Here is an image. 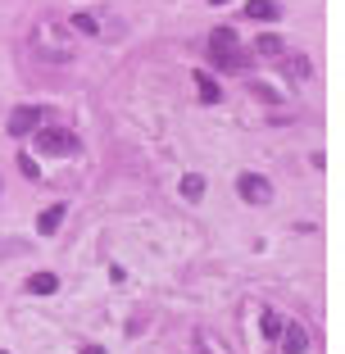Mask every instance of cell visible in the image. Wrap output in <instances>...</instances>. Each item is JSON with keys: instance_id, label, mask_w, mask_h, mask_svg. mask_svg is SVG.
<instances>
[{"instance_id": "1", "label": "cell", "mask_w": 345, "mask_h": 354, "mask_svg": "<svg viewBox=\"0 0 345 354\" xmlns=\"http://www.w3.org/2000/svg\"><path fill=\"white\" fill-rule=\"evenodd\" d=\"M209 64L218 68V73H250V55H245V46L236 41L232 28H214L209 32Z\"/></svg>"}, {"instance_id": "2", "label": "cell", "mask_w": 345, "mask_h": 354, "mask_svg": "<svg viewBox=\"0 0 345 354\" xmlns=\"http://www.w3.org/2000/svg\"><path fill=\"white\" fill-rule=\"evenodd\" d=\"M37 150L50 159H64V155H77V136L64 132V127H37Z\"/></svg>"}, {"instance_id": "3", "label": "cell", "mask_w": 345, "mask_h": 354, "mask_svg": "<svg viewBox=\"0 0 345 354\" xmlns=\"http://www.w3.org/2000/svg\"><path fill=\"white\" fill-rule=\"evenodd\" d=\"M236 191H241L245 205H268V200H272V187H268V177H263V173H241Z\"/></svg>"}, {"instance_id": "4", "label": "cell", "mask_w": 345, "mask_h": 354, "mask_svg": "<svg viewBox=\"0 0 345 354\" xmlns=\"http://www.w3.org/2000/svg\"><path fill=\"white\" fill-rule=\"evenodd\" d=\"M5 127H10V136H28V132H37V127H41V109H37V104H19V109L5 118Z\"/></svg>"}, {"instance_id": "5", "label": "cell", "mask_w": 345, "mask_h": 354, "mask_svg": "<svg viewBox=\"0 0 345 354\" xmlns=\"http://www.w3.org/2000/svg\"><path fill=\"white\" fill-rule=\"evenodd\" d=\"M277 341H282V354H304V350H309V332H304L300 323H286Z\"/></svg>"}, {"instance_id": "6", "label": "cell", "mask_w": 345, "mask_h": 354, "mask_svg": "<svg viewBox=\"0 0 345 354\" xmlns=\"http://www.w3.org/2000/svg\"><path fill=\"white\" fill-rule=\"evenodd\" d=\"M277 14H282L277 0H245V19H254V23H272Z\"/></svg>"}, {"instance_id": "7", "label": "cell", "mask_w": 345, "mask_h": 354, "mask_svg": "<svg viewBox=\"0 0 345 354\" xmlns=\"http://www.w3.org/2000/svg\"><path fill=\"white\" fill-rule=\"evenodd\" d=\"M28 291L32 295H55V291H59V277H55V272H32V277H28Z\"/></svg>"}, {"instance_id": "8", "label": "cell", "mask_w": 345, "mask_h": 354, "mask_svg": "<svg viewBox=\"0 0 345 354\" xmlns=\"http://www.w3.org/2000/svg\"><path fill=\"white\" fill-rule=\"evenodd\" d=\"M59 223H64V205H50L41 218H37V232H41V236H55V232H59Z\"/></svg>"}, {"instance_id": "9", "label": "cell", "mask_w": 345, "mask_h": 354, "mask_svg": "<svg viewBox=\"0 0 345 354\" xmlns=\"http://www.w3.org/2000/svg\"><path fill=\"white\" fill-rule=\"evenodd\" d=\"M196 86H200V100H209V104H218V100H223L218 82H214L209 73H196Z\"/></svg>"}, {"instance_id": "10", "label": "cell", "mask_w": 345, "mask_h": 354, "mask_svg": "<svg viewBox=\"0 0 345 354\" xmlns=\"http://www.w3.org/2000/svg\"><path fill=\"white\" fill-rule=\"evenodd\" d=\"M182 196H187V200H200V196H205V177H200V173H187V177H182Z\"/></svg>"}, {"instance_id": "11", "label": "cell", "mask_w": 345, "mask_h": 354, "mask_svg": "<svg viewBox=\"0 0 345 354\" xmlns=\"http://www.w3.org/2000/svg\"><path fill=\"white\" fill-rule=\"evenodd\" d=\"M282 318H277V313H272V309H263V336H268V341H277V336H282Z\"/></svg>"}, {"instance_id": "12", "label": "cell", "mask_w": 345, "mask_h": 354, "mask_svg": "<svg viewBox=\"0 0 345 354\" xmlns=\"http://www.w3.org/2000/svg\"><path fill=\"white\" fill-rule=\"evenodd\" d=\"M73 28L86 32V37H95V32H100V19H95V14H73Z\"/></svg>"}, {"instance_id": "13", "label": "cell", "mask_w": 345, "mask_h": 354, "mask_svg": "<svg viewBox=\"0 0 345 354\" xmlns=\"http://www.w3.org/2000/svg\"><path fill=\"white\" fill-rule=\"evenodd\" d=\"M259 55H282V37H277V32H263L259 37Z\"/></svg>"}, {"instance_id": "14", "label": "cell", "mask_w": 345, "mask_h": 354, "mask_svg": "<svg viewBox=\"0 0 345 354\" xmlns=\"http://www.w3.org/2000/svg\"><path fill=\"white\" fill-rule=\"evenodd\" d=\"M286 68H291V77H295V82H304V77L314 73V68H309V59H304V55H291V64H286Z\"/></svg>"}, {"instance_id": "15", "label": "cell", "mask_w": 345, "mask_h": 354, "mask_svg": "<svg viewBox=\"0 0 345 354\" xmlns=\"http://www.w3.org/2000/svg\"><path fill=\"white\" fill-rule=\"evenodd\" d=\"M19 168H23V177H28V182H41V168H37V164L28 159V150L19 155Z\"/></svg>"}, {"instance_id": "16", "label": "cell", "mask_w": 345, "mask_h": 354, "mask_svg": "<svg viewBox=\"0 0 345 354\" xmlns=\"http://www.w3.org/2000/svg\"><path fill=\"white\" fill-rule=\"evenodd\" d=\"M250 95H259V100H268V104H277L282 95L272 91V86H263V82H250Z\"/></svg>"}, {"instance_id": "17", "label": "cell", "mask_w": 345, "mask_h": 354, "mask_svg": "<svg viewBox=\"0 0 345 354\" xmlns=\"http://www.w3.org/2000/svg\"><path fill=\"white\" fill-rule=\"evenodd\" d=\"M82 354H105V350H100V345H82Z\"/></svg>"}, {"instance_id": "18", "label": "cell", "mask_w": 345, "mask_h": 354, "mask_svg": "<svg viewBox=\"0 0 345 354\" xmlns=\"http://www.w3.org/2000/svg\"><path fill=\"white\" fill-rule=\"evenodd\" d=\"M209 5H227V0H209Z\"/></svg>"}, {"instance_id": "19", "label": "cell", "mask_w": 345, "mask_h": 354, "mask_svg": "<svg viewBox=\"0 0 345 354\" xmlns=\"http://www.w3.org/2000/svg\"><path fill=\"white\" fill-rule=\"evenodd\" d=\"M0 354H10V350H0Z\"/></svg>"}]
</instances>
